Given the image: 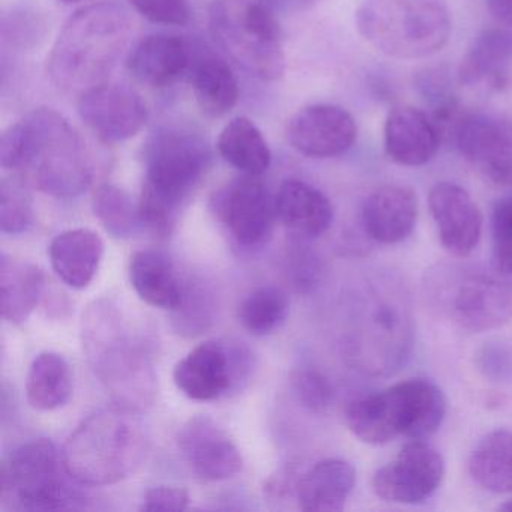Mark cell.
<instances>
[{"label": "cell", "instance_id": "obj_36", "mask_svg": "<svg viewBox=\"0 0 512 512\" xmlns=\"http://www.w3.org/2000/svg\"><path fill=\"white\" fill-rule=\"evenodd\" d=\"M292 389L299 403L314 413H326L335 400L329 380L314 370H299L292 376Z\"/></svg>", "mask_w": 512, "mask_h": 512}, {"label": "cell", "instance_id": "obj_3", "mask_svg": "<svg viewBox=\"0 0 512 512\" xmlns=\"http://www.w3.org/2000/svg\"><path fill=\"white\" fill-rule=\"evenodd\" d=\"M131 25L119 5H89L65 23L47 59L50 80L65 92L83 94L107 82L130 41Z\"/></svg>", "mask_w": 512, "mask_h": 512}, {"label": "cell", "instance_id": "obj_28", "mask_svg": "<svg viewBox=\"0 0 512 512\" xmlns=\"http://www.w3.org/2000/svg\"><path fill=\"white\" fill-rule=\"evenodd\" d=\"M197 106L208 118H223L239 101V83L232 67L215 55L200 56L191 70Z\"/></svg>", "mask_w": 512, "mask_h": 512}, {"label": "cell", "instance_id": "obj_10", "mask_svg": "<svg viewBox=\"0 0 512 512\" xmlns=\"http://www.w3.org/2000/svg\"><path fill=\"white\" fill-rule=\"evenodd\" d=\"M439 299L452 320L472 332L490 331L512 319V281L509 275L455 269L440 281Z\"/></svg>", "mask_w": 512, "mask_h": 512}, {"label": "cell", "instance_id": "obj_27", "mask_svg": "<svg viewBox=\"0 0 512 512\" xmlns=\"http://www.w3.org/2000/svg\"><path fill=\"white\" fill-rule=\"evenodd\" d=\"M130 280L139 298L151 307L176 311L184 301V287L175 266L161 251L134 253L130 262Z\"/></svg>", "mask_w": 512, "mask_h": 512}, {"label": "cell", "instance_id": "obj_11", "mask_svg": "<svg viewBox=\"0 0 512 512\" xmlns=\"http://www.w3.org/2000/svg\"><path fill=\"white\" fill-rule=\"evenodd\" d=\"M250 370V353L241 344L206 341L175 365L173 382L190 400L214 401L239 388Z\"/></svg>", "mask_w": 512, "mask_h": 512}, {"label": "cell", "instance_id": "obj_30", "mask_svg": "<svg viewBox=\"0 0 512 512\" xmlns=\"http://www.w3.org/2000/svg\"><path fill=\"white\" fill-rule=\"evenodd\" d=\"M217 148L221 158L244 175L262 176L271 166L272 154L265 136L245 116L232 119L223 128Z\"/></svg>", "mask_w": 512, "mask_h": 512}, {"label": "cell", "instance_id": "obj_17", "mask_svg": "<svg viewBox=\"0 0 512 512\" xmlns=\"http://www.w3.org/2000/svg\"><path fill=\"white\" fill-rule=\"evenodd\" d=\"M178 448L185 463L205 481H226L244 467V458L232 437L209 416H194L182 425Z\"/></svg>", "mask_w": 512, "mask_h": 512}, {"label": "cell", "instance_id": "obj_35", "mask_svg": "<svg viewBox=\"0 0 512 512\" xmlns=\"http://www.w3.org/2000/svg\"><path fill=\"white\" fill-rule=\"evenodd\" d=\"M491 251L496 271L512 277V197L500 200L491 215Z\"/></svg>", "mask_w": 512, "mask_h": 512}, {"label": "cell", "instance_id": "obj_16", "mask_svg": "<svg viewBox=\"0 0 512 512\" xmlns=\"http://www.w3.org/2000/svg\"><path fill=\"white\" fill-rule=\"evenodd\" d=\"M455 142L467 163L493 184L512 188V124L493 115L464 116Z\"/></svg>", "mask_w": 512, "mask_h": 512}, {"label": "cell", "instance_id": "obj_37", "mask_svg": "<svg viewBox=\"0 0 512 512\" xmlns=\"http://www.w3.org/2000/svg\"><path fill=\"white\" fill-rule=\"evenodd\" d=\"M134 10L158 25L184 26L190 19V0H130Z\"/></svg>", "mask_w": 512, "mask_h": 512}, {"label": "cell", "instance_id": "obj_32", "mask_svg": "<svg viewBox=\"0 0 512 512\" xmlns=\"http://www.w3.org/2000/svg\"><path fill=\"white\" fill-rule=\"evenodd\" d=\"M289 310V298L283 290L262 286L245 296L238 308V319L254 337H266L286 323Z\"/></svg>", "mask_w": 512, "mask_h": 512}, {"label": "cell", "instance_id": "obj_34", "mask_svg": "<svg viewBox=\"0 0 512 512\" xmlns=\"http://www.w3.org/2000/svg\"><path fill=\"white\" fill-rule=\"evenodd\" d=\"M34 224V202L28 182L14 175L0 184V230L8 235H22Z\"/></svg>", "mask_w": 512, "mask_h": 512}, {"label": "cell", "instance_id": "obj_13", "mask_svg": "<svg viewBox=\"0 0 512 512\" xmlns=\"http://www.w3.org/2000/svg\"><path fill=\"white\" fill-rule=\"evenodd\" d=\"M445 461L424 440H410L373 476V491L385 502L418 505L430 499L442 484Z\"/></svg>", "mask_w": 512, "mask_h": 512}, {"label": "cell", "instance_id": "obj_40", "mask_svg": "<svg viewBox=\"0 0 512 512\" xmlns=\"http://www.w3.org/2000/svg\"><path fill=\"white\" fill-rule=\"evenodd\" d=\"M488 11L503 25L512 26V0H485Z\"/></svg>", "mask_w": 512, "mask_h": 512}, {"label": "cell", "instance_id": "obj_9", "mask_svg": "<svg viewBox=\"0 0 512 512\" xmlns=\"http://www.w3.org/2000/svg\"><path fill=\"white\" fill-rule=\"evenodd\" d=\"M211 17L215 37L239 64L268 82L284 76L283 32L266 5L251 2L238 13L215 4Z\"/></svg>", "mask_w": 512, "mask_h": 512}, {"label": "cell", "instance_id": "obj_21", "mask_svg": "<svg viewBox=\"0 0 512 512\" xmlns=\"http://www.w3.org/2000/svg\"><path fill=\"white\" fill-rule=\"evenodd\" d=\"M190 44L176 35H148L136 44L127 59L130 73L151 88L172 85L191 67Z\"/></svg>", "mask_w": 512, "mask_h": 512}, {"label": "cell", "instance_id": "obj_7", "mask_svg": "<svg viewBox=\"0 0 512 512\" xmlns=\"http://www.w3.org/2000/svg\"><path fill=\"white\" fill-rule=\"evenodd\" d=\"M356 26L374 49L404 61L440 52L452 34L446 0H365Z\"/></svg>", "mask_w": 512, "mask_h": 512}, {"label": "cell", "instance_id": "obj_6", "mask_svg": "<svg viewBox=\"0 0 512 512\" xmlns=\"http://www.w3.org/2000/svg\"><path fill=\"white\" fill-rule=\"evenodd\" d=\"M446 416L442 389L427 379H409L356 398L346 409L353 436L368 445H386L397 437L425 440Z\"/></svg>", "mask_w": 512, "mask_h": 512}, {"label": "cell", "instance_id": "obj_14", "mask_svg": "<svg viewBox=\"0 0 512 512\" xmlns=\"http://www.w3.org/2000/svg\"><path fill=\"white\" fill-rule=\"evenodd\" d=\"M77 109L89 130L106 143L133 139L149 118L148 106L140 94L109 80L80 94Z\"/></svg>", "mask_w": 512, "mask_h": 512}, {"label": "cell", "instance_id": "obj_1", "mask_svg": "<svg viewBox=\"0 0 512 512\" xmlns=\"http://www.w3.org/2000/svg\"><path fill=\"white\" fill-rule=\"evenodd\" d=\"M8 170L29 172L38 190L59 199L77 197L92 184L91 157L76 128L53 109H35L0 139Z\"/></svg>", "mask_w": 512, "mask_h": 512}, {"label": "cell", "instance_id": "obj_33", "mask_svg": "<svg viewBox=\"0 0 512 512\" xmlns=\"http://www.w3.org/2000/svg\"><path fill=\"white\" fill-rule=\"evenodd\" d=\"M92 209L95 217L113 238H133L140 227H143L139 203L136 205L130 194L118 185H100L92 197Z\"/></svg>", "mask_w": 512, "mask_h": 512}, {"label": "cell", "instance_id": "obj_22", "mask_svg": "<svg viewBox=\"0 0 512 512\" xmlns=\"http://www.w3.org/2000/svg\"><path fill=\"white\" fill-rule=\"evenodd\" d=\"M277 218L289 232L304 239L319 238L331 229L334 208L331 200L313 185L287 179L275 196Z\"/></svg>", "mask_w": 512, "mask_h": 512}, {"label": "cell", "instance_id": "obj_24", "mask_svg": "<svg viewBox=\"0 0 512 512\" xmlns=\"http://www.w3.org/2000/svg\"><path fill=\"white\" fill-rule=\"evenodd\" d=\"M103 256V239L89 229L65 230L49 247L53 271L74 290L86 289L94 281Z\"/></svg>", "mask_w": 512, "mask_h": 512}, {"label": "cell", "instance_id": "obj_18", "mask_svg": "<svg viewBox=\"0 0 512 512\" xmlns=\"http://www.w3.org/2000/svg\"><path fill=\"white\" fill-rule=\"evenodd\" d=\"M431 217L440 242L455 257H467L481 241L484 217L469 193L451 182H439L428 194Z\"/></svg>", "mask_w": 512, "mask_h": 512}, {"label": "cell", "instance_id": "obj_8", "mask_svg": "<svg viewBox=\"0 0 512 512\" xmlns=\"http://www.w3.org/2000/svg\"><path fill=\"white\" fill-rule=\"evenodd\" d=\"M76 484L52 440H29L2 463L0 503L13 511L74 508L80 500Z\"/></svg>", "mask_w": 512, "mask_h": 512}, {"label": "cell", "instance_id": "obj_12", "mask_svg": "<svg viewBox=\"0 0 512 512\" xmlns=\"http://www.w3.org/2000/svg\"><path fill=\"white\" fill-rule=\"evenodd\" d=\"M259 176L233 179L211 197L212 214L230 238L244 248H260L271 239L277 209Z\"/></svg>", "mask_w": 512, "mask_h": 512}, {"label": "cell", "instance_id": "obj_26", "mask_svg": "<svg viewBox=\"0 0 512 512\" xmlns=\"http://www.w3.org/2000/svg\"><path fill=\"white\" fill-rule=\"evenodd\" d=\"M46 286V275L34 263L2 254L0 257V310L11 325L28 322Z\"/></svg>", "mask_w": 512, "mask_h": 512}, {"label": "cell", "instance_id": "obj_39", "mask_svg": "<svg viewBox=\"0 0 512 512\" xmlns=\"http://www.w3.org/2000/svg\"><path fill=\"white\" fill-rule=\"evenodd\" d=\"M298 481H293V473L290 469H280L269 476L268 481L265 482L266 497L272 500H281L283 497L290 496L292 491L296 493Z\"/></svg>", "mask_w": 512, "mask_h": 512}, {"label": "cell", "instance_id": "obj_29", "mask_svg": "<svg viewBox=\"0 0 512 512\" xmlns=\"http://www.w3.org/2000/svg\"><path fill=\"white\" fill-rule=\"evenodd\" d=\"M26 397L32 409L41 412L67 406L73 397V373L61 353L43 352L32 361L26 377Z\"/></svg>", "mask_w": 512, "mask_h": 512}, {"label": "cell", "instance_id": "obj_15", "mask_svg": "<svg viewBox=\"0 0 512 512\" xmlns=\"http://www.w3.org/2000/svg\"><path fill=\"white\" fill-rule=\"evenodd\" d=\"M287 142L298 154L314 160L340 157L355 145L358 127L343 107L313 104L299 110L287 125Z\"/></svg>", "mask_w": 512, "mask_h": 512}, {"label": "cell", "instance_id": "obj_5", "mask_svg": "<svg viewBox=\"0 0 512 512\" xmlns=\"http://www.w3.org/2000/svg\"><path fill=\"white\" fill-rule=\"evenodd\" d=\"M137 413L116 404L82 421L62 448L74 481L86 487L118 484L142 466L149 442Z\"/></svg>", "mask_w": 512, "mask_h": 512}, {"label": "cell", "instance_id": "obj_19", "mask_svg": "<svg viewBox=\"0 0 512 512\" xmlns=\"http://www.w3.org/2000/svg\"><path fill=\"white\" fill-rule=\"evenodd\" d=\"M440 136L433 119L410 106L395 107L385 124V152L404 167L430 163L439 151Z\"/></svg>", "mask_w": 512, "mask_h": 512}, {"label": "cell", "instance_id": "obj_23", "mask_svg": "<svg viewBox=\"0 0 512 512\" xmlns=\"http://www.w3.org/2000/svg\"><path fill=\"white\" fill-rule=\"evenodd\" d=\"M356 485V470L343 458H325L298 479L296 499L307 512H340Z\"/></svg>", "mask_w": 512, "mask_h": 512}, {"label": "cell", "instance_id": "obj_38", "mask_svg": "<svg viewBox=\"0 0 512 512\" xmlns=\"http://www.w3.org/2000/svg\"><path fill=\"white\" fill-rule=\"evenodd\" d=\"M190 505V493L187 488L178 485H158L149 488L143 496L140 511L145 512H181Z\"/></svg>", "mask_w": 512, "mask_h": 512}, {"label": "cell", "instance_id": "obj_31", "mask_svg": "<svg viewBox=\"0 0 512 512\" xmlns=\"http://www.w3.org/2000/svg\"><path fill=\"white\" fill-rule=\"evenodd\" d=\"M473 481L494 494L512 491V431L494 430L479 440L467 463Z\"/></svg>", "mask_w": 512, "mask_h": 512}, {"label": "cell", "instance_id": "obj_25", "mask_svg": "<svg viewBox=\"0 0 512 512\" xmlns=\"http://www.w3.org/2000/svg\"><path fill=\"white\" fill-rule=\"evenodd\" d=\"M512 62V34L505 29H487L473 41L461 61L458 80L464 86L505 88Z\"/></svg>", "mask_w": 512, "mask_h": 512}, {"label": "cell", "instance_id": "obj_2", "mask_svg": "<svg viewBox=\"0 0 512 512\" xmlns=\"http://www.w3.org/2000/svg\"><path fill=\"white\" fill-rule=\"evenodd\" d=\"M130 317L112 301L94 302L83 314V347L95 376L119 406H151L155 373L148 346Z\"/></svg>", "mask_w": 512, "mask_h": 512}, {"label": "cell", "instance_id": "obj_4", "mask_svg": "<svg viewBox=\"0 0 512 512\" xmlns=\"http://www.w3.org/2000/svg\"><path fill=\"white\" fill-rule=\"evenodd\" d=\"M208 143L193 131L167 128L149 140L139 214L142 226L167 236L211 167Z\"/></svg>", "mask_w": 512, "mask_h": 512}, {"label": "cell", "instance_id": "obj_41", "mask_svg": "<svg viewBox=\"0 0 512 512\" xmlns=\"http://www.w3.org/2000/svg\"><path fill=\"white\" fill-rule=\"evenodd\" d=\"M292 2L293 4L298 5V7L308 8L311 7V5L317 4L320 0H292Z\"/></svg>", "mask_w": 512, "mask_h": 512}, {"label": "cell", "instance_id": "obj_42", "mask_svg": "<svg viewBox=\"0 0 512 512\" xmlns=\"http://www.w3.org/2000/svg\"><path fill=\"white\" fill-rule=\"evenodd\" d=\"M500 509H502V511L512 512V499L508 500L506 503H503V505L500 506Z\"/></svg>", "mask_w": 512, "mask_h": 512}, {"label": "cell", "instance_id": "obj_20", "mask_svg": "<svg viewBox=\"0 0 512 512\" xmlns=\"http://www.w3.org/2000/svg\"><path fill=\"white\" fill-rule=\"evenodd\" d=\"M418 211V197L410 188L386 185L365 199L362 226L379 244H398L412 235Z\"/></svg>", "mask_w": 512, "mask_h": 512}, {"label": "cell", "instance_id": "obj_43", "mask_svg": "<svg viewBox=\"0 0 512 512\" xmlns=\"http://www.w3.org/2000/svg\"><path fill=\"white\" fill-rule=\"evenodd\" d=\"M59 2H64V4H74V2H80V0H59Z\"/></svg>", "mask_w": 512, "mask_h": 512}]
</instances>
